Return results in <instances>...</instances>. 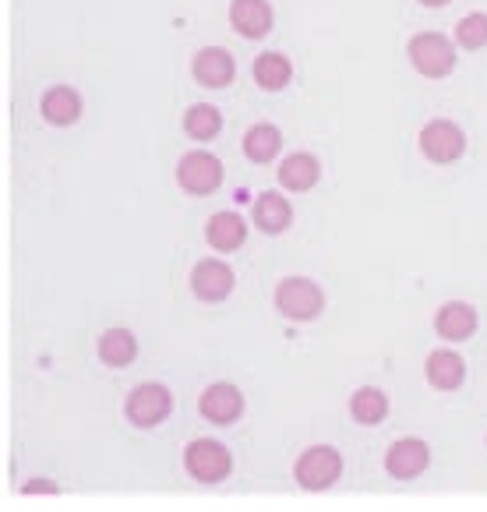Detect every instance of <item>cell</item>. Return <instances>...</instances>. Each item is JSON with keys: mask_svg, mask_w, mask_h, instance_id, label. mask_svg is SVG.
<instances>
[{"mask_svg": "<svg viewBox=\"0 0 487 512\" xmlns=\"http://www.w3.org/2000/svg\"><path fill=\"white\" fill-rule=\"evenodd\" d=\"M290 219H293L290 202L283 195H276V191H265L255 202V223L262 234H283L286 226H290Z\"/></svg>", "mask_w": 487, "mask_h": 512, "instance_id": "cell-19", "label": "cell"}, {"mask_svg": "<svg viewBox=\"0 0 487 512\" xmlns=\"http://www.w3.org/2000/svg\"><path fill=\"white\" fill-rule=\"evenodd\" d=\"M276 308L283 311L290 322H311V318L322 315L325 308V294L315 279L304 276H290L276 287Z\"/></svg>", "mask_w": 487, "mask_h": 512, "instance_id": "cell-2", "label": "cell"}, {"mask_svg": "<svg viewBox=\"0 0 487 512\" xmlns=\"http://www.w3.org/2000/svg\"><path fill=\"white\" fill-rule=\"evenodd\" d=\"M170 410H173V396L159 382H142L128 396V421L135 428H156V424H163L170 417Z\"/></svg>", "mask_w": 487, "mask_h": 512, "instance_id": "cell-5", "label": "cell"}, {"mask_svg": "<svg viewBox=\"0 0 487 512\" xmlns=\"http://www.w3.org/2000/svg\"><path fill=\"white\" fill-rule=\"evenodd\" d=\"M456 46H463V50H484L487 46V15L484 11H473V15L459 18Z\"/></svg>", "mask_w": 487, "mask_h": 512, "instance_id": "cell-24", "label": "cell"}, {"mask_svg": "<svg viewBox=\"0 0 487 512\" xmlns=\"http://www.w3.org/2000/svg\"><path fill=\"white\" fill-rule=\"evenodd\" d=\"M177 184L188 191V195H212V191L223 184V163L202 149L188 152V156H180Z\"/></svg>", "mask_w": 487, "mask_h": 512, "instance_id": "cell-6", "label": "cell"}, {"mask_svg": "<svg viewBox=\"0 0 487 512\" xmlns=\"http://www.w3.org/2000/svg\"><path fill=\"white\" fill-rule=\"evenodd\" d=\"M255 82H258V89H265V92H279V89H286L290 85V78H293V64H290V57L286 53H258L255 57Z\"/></svg>", "mask_w": 487, "mask_h": 512, "instance_id": "cell-17", "label": "cell"}, {"mask_svg": "<svg viewBox=\"0 0 487 512\" xmlns=\"http://www.w3.org/2000/svg\"><path fill=\"white\" fill-rule=\"evenodd\" d=\"M420 152L431 163H456L466 152V135L459 124L452 121H431L420 131Z\"/></svg>", "mask_w": 487, "mask_h": 512, "instance_id": "cell-7", "label": "cell"}, {"mask_svg": "<svg viewBox=\"0 0 487 512\" xmlns=\"http://www.w3.org/2000/svg\"><path fill=\"white\" fill-rule=\"evenodd\" d=\"M466 378V364L459 354H452V350H435V354L428 357V382L435 385V389H459Z\"/></svg>", "mask_w": 487, "mask_h": 512, "instance_id": "cell-18", "label": "cell"}, {"mask_svg": "<svg viewBox=\"0 0 487 512\" xmlns=\"http://www.w3.org/2000/svg\"><path fill=\"white\" fill-rule=\"evenodd\" d=\"M297 481L300 488L308 491H322V488H332V484L343 477V456H339L332 445H311L304 456L297 460Z\"/></svg>", "mask_w": 487, "mask_h": 512, "instance_id": "cell-4", "label": "cell"}, {"mask_svg": "<svg viewBox=\"0 0 487 512\" xmlns=\"http://www.w3.org/2000/svg\"><path fill=\"white\" fill-rule=\"evenodd\" d=\"M279 149H283V135H279L276 124H255L244 135V156L251 163H272L279 156Z\"/></svg>", "mask_w": 487, "mask_h": 512, "instance_id": "cell-21", "label": "cell"}, {"mask_svg": "<svg viewBox=\"0 0 487 512\" xmlns=\"http://www.w3.org/2000/svg\"><path fill=\"white\" fill-rule=\"evenodd\" d=\"M39 110H43L46 124H53V128H71L82 117V96L75 89H68V85H53V89L43 92Z\"/></svg>", "mask_w": 487, "mask_h": 512, "instance_id": "cell-13", "label": "cell"}, {"mask_svg": "<svg viewBox=\"0 0 487 512\" xmlns=\"http://www.w3.org/2000/svg\"><path fill=\"white\" fill-rule=\"evenodd\" d=\"M406 53H410V64L417 68V75L424 78H449L456 71V43L442 32H417V36L406 43Z\"/></svg>", "mask_w": 487, "mask_h": 512, "instance_id": "cell-1", "label": "cell"}, {"mask_svg": "<svg viewBox=\"0 0 487 512\" xmlns=\"http://www.w3.org/2000/svg\"><path fill=\"white\" fill-rule=\"evenodd\" d=\"M424 8H445V4H452V0H420Z\"/></svg>", "mask_w": 487, "mask_h": 512, "instance_id": "cell-26", "label": "cell"}, {"mask_svg": "<svg viewBox=\"0 0 487 512\" xmlns=\"http://www.w3.org/2000/svg\"><path fill=\"white\" fill-rule=\"evenodd\" d=\"M184 131H188V138H195V142H212V138L223 131V113L209 103H195L184 113Z\"/></svg>", "mask_w": 487, "mask_h": 512, "instance_id": "cell-22", "label": "cell"}, {"mask_svg": "<svg viewBox=\"0 0 487 512\" xmlns=\"http://www.w3.org/2000/svg\"><path fill=\"white\" fill-rule=\"evenodd\" d=\"M272 8L269 0H233L230 4V25L244 39H262L272 32Z\"/></svg>", "mask_w": 487, "mask_h": 512, "instance_id": "cell-12", "label": "cell"}, {"mask_svg": "<svg viewBox=\"0 0 487 512\" xmlns=\"http://www.w3.org/2000/svg\"><path fill=\"white\" fill-rule=\"evenodd\" d=\"M36 491H43V495H57V484H50V481H32V484H25V495H36Z\"/></svg>", "mask_w": 487, "mask_h": 512, "instance_id": "cell-25", "label": "cell"}, {"mask_svg": "<svg viewBox=\"0 0 487 512\" xmlns=\"http://www.w3.org/2000/svg\"><path fill=\"white\" fill-rule=\"evenodd\" d=\"M435 329H438V336L449 339V343H463V339H470L473 332H477V311L463 301H449L438 311Z\"/></svg>", "mask_w": 487, "mask_h": 512, "instance_id": "cell-14", "label": "cell"}, {"mask_svg": "<svg viewBox=\"0 0 487 512\" xmlns=\"http://www.w3.org/2000/svg\"><path fill=\"white\" fill-rule=\"evenodd\" d=\"M428 463H431V449H428V442H420V438H399V442H392L389 456H385V470H389L392 477H399V481L420 477L428 470Z\"/></svg>", "mask_w": 487, "mask_h": 512, "instance_id": "cell-10", "label": "cell"}, {"mask_svg": "<svg viewBox=\"0 0 487 512\" xmlns=\"http://www.w3.org/2000/svg\"><path fill=\"white\" fill-rule=\"evenodd\" d=\"M191 75L202 89H226L237 75V61L233 53L223 50V46H205V50L195 53V64H191Z\"/></svg>", "mask_w": 487, "mask_h": 512, "instance_id": "cell-8", "label": "cell"}, {"mask_svg": "<svg viewBox=\"0 0 487 512\" xmlns=\"http://www.w3.org/2000/svg\"><path fill=\"white\" fill-rule=\"evenodd\" d=\"M205 237L216 251H237L248 237V223L237 216V212H216L205 226Z\"/></svg>", "mask_w": 487, "mask_h": 512, "instance_id": "cell-16", "label": "cell"}, {"mask_svg": "<svg viewBox=\"0 0 487 512\" xmlns=\"http://www.w3.org/2000/svg\"><path fill=\"white\" fill-rule=\"evenodd\" d=\"M198 410H202V417L212 424H233L240 417V410H244V396H240V389L230 382L209 385V389L202 392V400H198Z\"/></svg>", "mask_w": 487, "mask_h": 512, "instance_id": "cell-11", "label": "cell"}, {"mask_svg": "<svg viewBox=\"0 0 487 512\" xmlns=\"http://www.w3.org/2000/svg\"><path fill=\"white\" fill-rule=\"evenodd\" d=\"M99 357H103V364H110V368H128L138 357V339L131 336L128 329H106L103 336H99Z\"/></svg>", "mask_w": 487, "mask_h": 512, "instance_id": "cell-20", "label": "cell"}, {"mask_svg": "<svg viewBox=\"0 0 487 512\" xmlns=\"http://www.w3.org/2000/svg\"><path fill=\"white\" fill-rule=\"evenodd\" d=\"M191 290H195L198 301L219 304L233 294V269L219 258H205V262L195 265L191 272Z\"/></svg>", "mask_w": 487, "mask_h": 512, "instance_id": "cell-9", "label": "cell"}, {"mask_svg": "<svg viewBox=\"0 0 487 512\" xmlns=\"http://www.w3.org/2000/svg\"><path fill=\"white\" fill-rule=\"evenodd\" d=\"M350 414L357 417V424H382L385 414H389V400H385L382 389H375V385H364V389L353 392Z\"/></svg>", "mask_w": 487, "mask_h": 512, "instance_id": "cell-23", "label": "cell"}, {"mask_svg": "<svg viewBox=\"0 0 487 512\" xmlns=\"http://www.w3.org/2000/svg\"><path fill=\"white\" fill-rule=\"evenodd\" d=\"M318 177H322V163L311 152H293L279 166V184L286 191H311L318 184Z\"/></svg>", "mask_w": 487, "mask_h": 512, "instance_id": "cell-15", "label": "cell"}, {"mask_svg": "<svg viewBox=\"0 0 487 512\" xmlns=\"http://www.w3.org/2000/svg\"><path fill=\"white\" fill-rule=\"evenodd\" d=\"M184 467L195 481L202 484H216L223 477H230L233 470V456L223 442H212V438H195L184 452Z\"/></svg>", "mask_w": 487, "mask_h": 512, "instance_id": "cell-3", "label": "cell"}]
</instances>
